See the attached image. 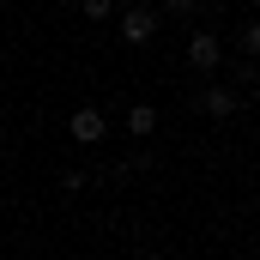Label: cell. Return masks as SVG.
I'll return each mask as SVG.
<instances>
[{"label": "cell", "instance_id": "obj_1", "mask_svg": "<svg viewBox=\"0 0 260 260\" xmlns=\"http://www.w3.org/2000/svg\"><path fill=\"white\" fill-rule=\"evenodd\" d=\"M236 103H242V97H236L230 85H206V91H194V109H200V115H212V121L236 115Z\"/></svg>", "mask_w": 260, "mask_h": 260}, {"label": "cell", "instance_id": "obj_2", "mask_svg": "<svg viewBox=\"0 0 260 260\" xmlns=\"http://www.w3.org/2000/svg\"><path fill=\"white\" fill-rule=\"evenodd\" d=\"M151 37H157V12H151V6H127V12H121V43L139 49V43H151Z\"/></svg>", "mask_w": 260, "mask_h": 260}, {"label": "cell", "instance_id": "obj_3", "mask_svg": "<svg viewBox=\"0 0 260 260\" xmlns=\"http://www.w3.org/2000/svg\"><path fill=\"white\" fill-rule=\"evenodd\" d=\"M103 133H109V121H103V109H73V139L79 145H103Z\"/></svg>", "mask_w": 260, "mask_h": 260}, {"label": "cell", "instance_id": "obj_4", "mask_svg": "<svg viewBox=\"0 0 260 260\" xmlns=\"http://www.w3.org/2000/svg\"><path fill=\"white\" fill-rule=\"evenodd\" d=\"M188 61H194V73H212V67L224 61V49H218V37H212V30H200L194 43H188Z\"/></svg>", "mask_w": 260, "mask_h": 260}, {"label": "cell", "instance_id": "obj_5", "mask_svg": "<svg viewBox=\"0 0 260 260\" xmlns=\"http://www.w3.org/2000/svg\"><path fill=\"white\" fill-rule=\"evenodd\" d=\"M127 127L139 133V139H145V133L157 127V109H151V103H133V109H127Z\"/></svg>", "mask_w": 260, "mask_h": 260}, {"label": "cell", "instance_id": "obj_6", "mask_svg": "<svg viewBox=\"0 0 260 260\" xmlns=\"http://www.w3.org/2000/svg\"><path fill=\"white\" fill-rule=\"evenodd\" d=\"M79 12H85V18H91V24H103V18H109V12H115V0H85V6H79Z\"/></svg>", "mask_w": 260, "mask_h": 260}, {"label": "cell", "instance_id": "obj_7", "mask_svg": "<svg viewBox=\"0 0 260 260\" xmlns=\"http://www.w3.org/2000/svg\"><path fill=\"white\" fill-rule=\"evenodd\" d=\"M242 55H260V18L248 24V30H242Z\"/></svg>", "mask_w": 260, "mask_h": 260}, {"label": "cell", "instance_id": "obj_8", "mask_svg": "<svg viewBox=\"0 0 260 260\" xmlns=\"http://www.w3.org/2000/svg\"><path fill=\"white\" fill-rule=\"evenodd\" d=\"M157 6H164V12H176V18H182V12H194L200 0H157Z\"/></svg>", "mask_w": 260, "mask_h": 260}]
</instances>
